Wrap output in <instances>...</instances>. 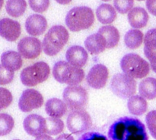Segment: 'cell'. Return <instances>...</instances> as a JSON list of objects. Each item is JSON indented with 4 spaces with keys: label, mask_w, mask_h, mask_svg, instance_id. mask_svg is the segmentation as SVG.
<instances>
[{
    "label": "cell",
    "mask_w": 156,
    "mask_h": 140,
    "mask_svg": "<svg viewBox=\"0 0 156 140\" xmlns=\"http://www.w3.org/2000/svg\"><path fill=\"white\" fill-rule=\"evenodd\" d=\"M109 140H149L146 126L139 119L129 116L119 118L108 130Z\"/></svg>",
    "instance_id": "obj_1"
},
{
    "label": "cell",
    "mask_w": 156,
    "mask_h": 140,
    "mask_svg": "<svg viewBox=\"0 0 156 140\" xmlns=\"http://www.w3.org/2000/svg\"><path fill=\"white\" fill-rule=\"evenodd\" d=\"M69 35L62 25H54L46 34L42 45L44 53L48 56L57 55L68 41Z\"/></svg>",
    "instance_id": "obj_2"
},
{
    "label": "cell",
    "mask_w": 156,
    "mask_h": 140,
    "mask_svg": "<svg viewBox=\"0 0 156 140\" xmlns=\"http://www.w3.org/2000/svg\"><path fill=\"white\" fill-rule=\"evenodd\" d=\"M94 21V15L91 8L87 6L74 7L69 11L66 24L72 32H79L91 27Z\"/></svg>",
    "instance_id": "obj_3"
},
{
    "label": "cell",
    "mask_w": 156,
    "mask_h": 140,
    "mask_svg": "<svg viewBox=\"0 0 156 140\" xmlns=\"http://www.w3.org/2000/svg\"><path fill=\"white\" fill-rule=\"evenodd\" d=\"M53 74L56 81L69 86H77L85 78V71L82 68L74 67L64 61L54 64Z\"/></svg>",
    "instance_id": "obj_4"
},
{
    "label": "cell",
    "mask_w": 156,
    "mask_h": 140,
    "mask_svg": "<svg viewBox=\"0 0 156 140\" xmlns=\"http://www.w3.org/2000/svg\"><path fill=\"white\" fill-rule=\"evenodd\" d=\"M120 67L125 74L136 79L145 78L150 71L149 63L139 55L133 53L127 54L122 58Z\"/></svg>",
    "instance_id": "obj_5"
},
{
    "label": "cell",
    "mask_w": 156,
    "mask_h": 140,
    "mask_svg": "<svg viewBox=\"0 0 156 140\" xmlns=\"http://www.w3.org/2000/svg\"><path fill=\"white\" fill-rule=\"evenodd\" d=\"M50 69L48 64L39 61L25 67L21 73V81L24 86L34 87L48 79Z\"/></svg>",
    "instance_id": "obj_6"
},
{
    "label": "cell",
    "mask_w": 156,
    "mask_h": 140,
    "mask_svg": "<svg viewBox=\"0 0 156 140\" xmlns=\"http://www.w3.org/2000/svg\"><path fill=\"white\" fill-rule=\"evenodd\" d=\"M111 89L118 97L127 99L136 92V81L125 74H117L111 80Z\"/></svg>",
    "instance_id": "obj_7"
},
{
    "label": "cell",
    "mask_w": 156,
    "mask_h": 140,
    "mask_svg": "<svg viewBox=\"0 0 156 140\" xmlns=\"http://www.w3.org/2000/svg\"><path fill=\"white\" fill-rule=\"evenodd\" d=\"M64 102L70 110H83L88 101L87 90L81 86H69L62 93Z\"/></svg>",
    "instance_id": "obj_8"
},
{
    "label": "cell",
    "mask_w": 156,
    "mask_h": 140,
    "mask_svg": "<svg viewBox=\"0 0 156 140\" xmlns=\"http://www.w3.org/2000/svg\"><path fill=\"white\" fill-rule=\"evenodd\" d=\"M68 130L76 135L82 134L88 131L92 126V120L89 113L85 110L72 111L66 120Z\"/></svg>",
    "instance_id": "obj_9"
},
{
    "label": "cell",
    "mask_w": 156,
    "mask_h": 140,
    "mask_svg": "<svg viewBox=\"0 0 156 140\" xmlns=\"http://www.w3.org/2000/svg\"><path fill=\"white\" fill-rule=\"evenodd\" d=\"M44 104L42 94L34 89H27L21 94L18 102L19 109L24 113H29L39 109Z\"/></svg>",
    "instance_id": "obj_10"
},
{
    "label": "cell",
    "mask_w": 156,
    "mask_h": 140,
    "mask_svg": "<svg viewBox=\"0 0 156 140\" xmlns=\"http://www.w3.org/2000/svg\"><path fill=\"white\" fill-rule=\"evenodd\" d=\"M42 47L39 39L34 37H25L18 42V51L25 59H35L41 55Z\"/></svg>",
    "instance_id": "obj_11"
},
{
    "label": "cell",
    "mask_w": 156,
    "mask_h": 140,
    "mask_svg": "<svg viewBox=\"0 0 156 140\" xmlns=\"http://www.w3.org/2000/svg\"><path fill=\"white\" fill-rule=\"evenodd\" d=\"M109 71L106 66L98 64L90 69L87 75V83L94 89H101L105 87L108 80Z\"/></svg>",
    "instance_id": "obj_12"
},
{
    "label": "cell",
    "mask_w": 156,
    "mask_h": 140,
    "mask_svg": "<svg viewBox=\"0 0 156 140\" xmlns=\"http://www.w3.org/2000/svg\"><path fill=\"white\" fill-rule=\"evenodd\" d=\"M23 126L26 133L34 137H38L47 133V120L40 115L27 116L24 119Z\"/></svg>",
    "instance_id": "obj_13"
},
{
    "label": "cell",
    "mask_w": 156,
    "mask_h": 140,
    "mask_svg": "<svg viewBox=\"0 0 156 140\" xmlns=\"http://www.w3.org/2000/svg\"><path fill=\"white\" fill-rule=\"evenodd\" d=\"M21 28L18 21L5 18L0 20V36L9 41H15L21 35Z\"/></svg>",
    "instance_id": "obj_14"
},
{
    "label": "cell",
    "mask_w": 156,
    "mask_h": 140,
    "mask_svg": "<svg viewBox=\"0 0 156 140\" xmlns=\"http://www.w3.org/2000/svg\"><path fill=\"white\" fill-rule=\"evenodd\" d=\"M47 28V19L43 15L37 14L30 15L25 21L26 31L32 36H40L45 32Z\"/></svg>",
    "instance_id": "obj_15"
},
{
    "label": "cell",
    "mask_w": 156,
    "mask_h": 140,
    "mask_svg": "<svg viewBox=\"0 0 156 140\" xmlns=\"http://www.w3.org/2000/svg\"><path fill=\"white\" fill-rule=\"evenodd\" d=\"M66 58L69 64L81 68L86 64L88 55L84 47L79 45H74L70 47L66 51Z\"/></svg>",
    "instance_id": "obj_16"
},
{
    "label": "cell",
    "mask_w": 156,
    "mask_h": 140,
    "mask_svg": "<svg viewBox=\"0 0 156 140\" xmlns=\"http://www.w3.org/2000/svg\"><path fill=\"white\" fill-rule=\"evenodd\" d=\"M149 14L146 9L141 7L133 8L128 13V21L135 28H142L146 26L149 21Z\"/></svg>",
    "instance_id": "obj_17"
},
{
    "label": "cell",
    "mask_w": 156,
    "mask_h": 140,
    "mask_svg": "<svg viewBox=\"0 0 156 140\" xmlns=\"http://www.w3.org/2000/svg\"><path fill=\"white\" fill-rule=\"evenodd\" d=\"M85 46L91 55H98L107 48L105 38L98 32L89 35L85 41Z\"/></svg>",
    "instance_id": "obj_18"
},
{
    "label": "cell",
    "mask_w": 156,
    "mask_h": 140,
    "mask_svg": "<svg viewBox=\"0 0 156 140\" xmlns=\"http://www.w3.org/2000/svg\"><path fill=\"white\" fill-rule=\"evenodd\" d=\"M2 64L5 68L15 71L18 70L23 64V60L19 53L14 51L4 52L1 56Z\"/></svg>",
    "instance_id": "obj_19"
},
{
    "label": "cell",
    "mask_w": 156,
    "mask_h": 140,
    "mask_svg": "<svg viewBox=\"0 0 156 140\" xmlns=\"http://www.w3.org/2000/svg\"><path fill=\"white\" fill-rule=\"evenodd\" d=\"M144 54L150 61V64L156 62V28L146 32L144 38Z\"/></svg>",
    "instance_id": "obj_20"
},
{
    "label": "cell",
    "mask_w": 156,
    "mask_h": 140,
    "mask_svg": "<svg viewBox=\"0 0 156 140\" xmlns=\"http://www.w3.org/2000/svg\"><path fill=\"white\" fill-rule=\"evenodd\" d=\"M45 110L51 117L61 118L66 113L67 106L65 102L58 98H52L46 103Z\"/></svg>",
    "instance_id": "obj_21"
},
{
    "label": "cell",
    "mask_w": 156,
    "mask_h": 140,
    "mask_svg": "<svg viewBox=\"0 0 156 140\" xmlns=\"http://www.w3.org/2000/svg\"><path fill=\"white\" fill-rule=\"evenodd\" d=\"M98 33L105 38L107 43V48H113L118 44L120 41L119 31L113 25H106L100 28Z\"/></svg>",
    "instance_id": "obj_22"
},
{
    "label": "cell",
    "mask_w": 156,
    "mask_h": 140,
    "mask_svg": "<svg viewBox=\"0 0 156 140\" xmlns=\"http://www.w3.org/2000/svg\"><path fill=\"white\" fill-rule=\"evenodd\" d=\"M97 18L102 24H111L117 18L115 9L109 4H102L96 10Z\"/></svg>",
    "instance_id": "obj_23"
},
{
    "label": "cell",
    "mask_w": 156,
    "mask_h": 140,
    "mask_svg": "<svg viewBox=\"0 0 156 140\" xmlns=\"http://www.w3.org/2000/svg\"><path fill=\"white\" fill-rule=\"evenodd\" d=\"M139 93L144 99L153 100L156 98V79L148 78L143 80L139 86Z\"/></svg>",
    "instance_id": "obj_24"
},
{
    "label": "cell",
    "mask_w": 156,
    "mask_h": 140,
    "mask_svg": "<svg viewBox=\"0 0 156 140\" xmlns=\"http://www.w3.org/2000/svg\"><path fill=\"white\" fill-rule=\"evenodd\" d=\"M129 113L135 116H141L147 110L148 104L146 100L141 96L135 95L131 96L127 103Z\"/></svg>",
    "instance_id": "obj_25"
},
{
    "label": "cell",
    "mask_w": 156,
    "mask_h": 140,
    "mask_svg": "<svg viewBox=\"0 0 156 140\" xmlns=\"http://www.w3.org/2000/svg\"><path fill=\"white\" fill-rule=\"evenodd\" d=\"M27 2L25 0H8L5 5L7 13L12 17L18 18L25 12Z\"/></svg>",
    "instance_id": "obj_26"
},
{
    "label": "cell",
    "mask_w": 156,
    "mask_h": 140,
    "mask_svg": "<svg viewBox=\"0 0 156 140\" xmlns=\"http://www.w3.org/2000/svg\"><path fill=\"white\" fill-rule=\"evenodd\" d=\"M143 41V34L138 29H131L128 31L124 37V41L127 47L136 49L142 44Z\"/></svg>",
    "instance_id": "obj_27"
},
{
    "label": "cell",
    "mask_w": 156,
    "mask_h": 140,
    "mask_svg": "<svg viewBox=\"0 0 156 140\" xmlns=\"http://www.w3.org/2000/svg\"><path fill=\"white\" fill-rule=\"evenodd\" d=\"M47 120V133L50 136H56L64 130V123L59 118L48 117Z\"/></svg>",
    "instance_id": "obj_28"
},
{
    "label": "cell",
    "mask_w": 156,
    "mask_h": 140,
    "mask_svg": "<svg viewBox=\"0 0 156 140\" xmlns=\"http://www.w3.org/2000/svg\"><path fill=\"white\" fill-rule=\"evenodd\" d=\"M15 122L10 115L7 113H0V136L9 134L13 130Z\"/></svg>",
    "instance_id": "obj_29"
},
{
    "label": "cell",
    "mask_w": 156,
    "mask_h": 140,
    "mask_svg": "<svg viewBox=\"0 0 156 140\" xmlns=\"http://www.w3.org/2000/svg\"><path fill=\"white\" fill-rule=\"evenodd\" d=\"M114 6L120 14H126L133 9L134 0H114Z\"/></svg>",
    "instance_id": "obj_30"
},
{
    "label": "cell",
    "mask_w": 156,
    "mask_h": 140,
    "mask_svg": "<svg viewBox=\"0 0 156 140\" xmlns=\"http://www.w3.org/2000/svg\"><path fill=\"white\" fill-rule=\"evenodd\" d=\"M12 95L9 90L0 87V111L7 108L12 104Z\"/></svg>",
    "instance_id": "obj_31"
},
{
    "label": "cell",
    "mask_w": 156,
    "mask_h": 140,
    "mask_svg": "<svg viewBox=\"0 0 156 140\" xmlns=\"http://www.w3.org/2000/svg\"><path fill=\"white\" fill-rule=\"evenodd\" d=\"M28 2L32 10L39 13L46 12L50 6V0H28Z\"/></svg>",
    "instance_id": "obj_32"
},
{
    "label": "cell",
    "mask_w": 156,
    "mask_h": 140,
    "mask_svg": "<svg viewBox=\"0 0 156 140\" xmlns=\"http://www.w3.org/2000/svg\"><path fill=\"white\" fill-rule=\"evenodd\" d=\"M14 76V71L5 68L2 64H0V85L10 84L13 81Z\"/></svg>",
    "instance_id": "obj_33"
},
{
    "label": "cell",
    "mask_w": 156,
    "mask_h": 140,
    "mask_svg": "<svg viewBox=\"0 0 156 140\" xmlns=\"http://www.w3.org/2000/svg\"><path fill=\"white\" fill-rule=\"evenodd\" d=\"M146 121L150 134L156 139V110H152L147 113Z\"/></svg>",
    "instance_id": "obj_34"
},
{
    "label": "cell",
    "mask_w": 156,
    "mask_h": 140,
    "mask_svg": "<svg viewBox=\"0 0 156 140\" xmlns=\"http://www.w3.org/2000/svg\"><path fill=\"white\" fill-rule=\"evenodd\" d=\"M78 140H108V139L101 133L97 132H88L80 136Z\"/></svg>",
    "instance_id": "obj_35"
},
{
    "label": "cell",
    "mask_w": 156,
    "mask_h": 140,
    "mask_svg": "<svg viewBox=\"0 0 156 140\" xmlns=\"http://www.w3.org/2000/svg\"><path fill=\"white\" fill-rule=\"evenodd\" d=\"M146 7L152 15L156 16V0H146Z\"/></svg>",
    "instance_id": "obj_36"
},
{
    "label": "cell",
    "mask_w": 156,
    "mask_h": 140,
    "mask_svg": "<svg viewBox=\"0 0 156 140\" xmlns=\"http://www.w3.org/2000/svg\"><path fill=\"white\" fill-rule=\"evenodd\" d=\"M55 140H75V139L73 137V136H71L70 134L63 133V134H61L60 136L56 137Z\"/></svg>",
    "instance_id": "obj_37"
},
{
    "label": "cell",
    "mask_w": 156,
    "mask_h": 140,
    "mask_svg": "<svg viewBox=\"0 0 156 140\" xmlns=\"http://www.w3.org/2000/svg\"><path fill=\"white\" fill-rule=\"evenodd\" d=\"M35 140H53V138L51 136H48V135H41V136H38L36 138Z\"/></svg>",
    "instance_id": "obj_38"
},
{
    "label": "cell",
    "mask_w": 156,
    "mask_h": 140,
    "mask_svg": "<svg viewBox=\"0 0 156 140\" xmlns=\"http://www.w3.org/2000/svg\"><path fill=\"white\" fill-rule=\"evenodd\" d=\"M56 1L61 5H66L71 2L72 0H56Z\"/></svg>",
    "instance_id": "obj_39"
},
{
    "label": "cell",
    "mask_w": 156,
    "mask_h": 140,
    "mask_svg": "<svg viewBox=\"0 0 156 140\" xmlns=\"http://www.w3.org/2000/svg\"><path fill=\"white\" fill-rule=\"evenodd\" d=\"M150 65H151V67H152V70H153L155 73H156V62L152 63V64H150Z\"/></svg>",
    "instance_id": "obj_40"
},
{
    "label": "cell",
    "mask_w": 156,
    "mask_h": 140,
    "mask_svg": "<svg viewBox=\"0 0 156 140\" xmlns=\"http://www.w3.org/2000/svg\"><path fill=\"white\" fill-rule=\"evenodd\" d=\"M3 3H4V0H0V10H1V9L2 8Z\"/></svg>",
    "instance_id": "obj_41"
},
{
    "label": "cell",
    "mask_w": 156,
    "mask_h": 140,
    "mask_svg": "<svg viewBox=\"0 0 156 140\" xmlns=\"http://www.w3.org/2000/svg\"><path fill=\"white\" fill-rule=\"evenodd\" d=\"M102 1H104V2H108V1H111V0H102Z\"/></svg>",
    "instance_id": "obj_42"
},
{
    "label": "cell",
    "mask_w": 156,
    "mask_h": 140,
    "mask_svg": "<svg viewBox=\"0 0 156 140\" xmlns=\"http://www.w3.org/2000/svg\"><path fill=\"white\" fill-rule=\"evenodd\" d=\"M137 1H143V0H137Z\"/></svg>",
    "instance_id": "obj_43"
},
{
    "label": "cell",
    "mask_w": 156,
    "mask_h": 140,
    "mask_svg": "<svg viewBox=\"0 0 156 140\" xmlns=\"http://www.w3.org/2000/svg\"><path fill=\"white\" fill-rule=\"evenodd\" d=\"M15 140H19V139H15Z\"/></svg>",
    "instance_id": "obj_44"
}]
</instances>
